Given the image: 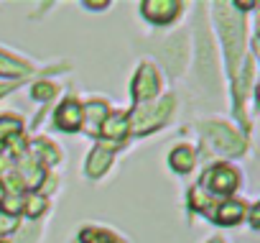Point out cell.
<instances>
[{"label": "cell", "mask_w": 260, "mask_h": 243, "mask_svg": "<svg viewBox=\"0 0 260 243\" xmlns=\"http://www.w3.org/2000/svg\"><path fill=\"white\" fill-rule=\"evenodd\" d=\"M23 133V123L16 115H0V144H11L16 139H21Z\"/></svg>", "instance_id": "5bb4252c"}, {"label": "cell", "mask_w": 260, "mask_h": 243, "mask_svg": "<svg viewBox=\"0 0 260 243\" xmlns=\"http://www.w3.org/2000/svg\"><path fill=\"white\" fill-rule=\"evenodd\" d=\"M23 207H26V215H28V218H39V215L46 210V197L34 195V197H31V200H28Z\"/></svg>", "instance_id": "d6986e66"}, {"label": "cell", "mask_w": 260, "mask_h": 243, "mask_svg": "<svg viewBox=\"0 0 260 243\" xmlns=\"http://www.w3.org/2000/svg\"><path fill=\"white\" fill-rule=\"evenodd\" d=\"M242 215H245V205H242V202H237V200H224V202L214 210L212 218H214L219 225H235V223L242 220Z\"/></svg>", "instance_id": "30bf717a"}, {"label": "cell", "mask_w": 260, "mask_h": 243, "mask_svg": "<svg viewBox=\"0 0 260 243\" xmlns=\"http://www.w3.org/2000/svg\"><path fill=\"white\" fill-rule=\"evenodd\" d=\"M28 72H31V64H26L21 59H13V57L0 51V74L3 77H23Z\"/></svg>", "instance_id": "9a60e30c"}, {"label": "cell", "mask_w": 260, "mask_h": 243, "mask_svg": "<svg viewBox=\"0 0 260 243\" xmlns=\"http://www.w3.org/2000/svg\"><path fill=\"white\" fill-rule=\"evenodd\" d=\"M79 240L82 243H125L122 238H117L115 233L102 230V228H84L79 233Z\"/></svg>", "instance_id": "2e32d148"}, {"label": "cell", "mask_w": 260, "mask_h": 243, "mask_svg": "<svg viewBox=\"0 0 260 243\" xmlns=\"http://www.w3.org/2000/svg\"><path fill=\"white\" fill-rule=\"evenodd\" d=\"M110 164H112V151L105 149V146H94L92 154H89V159H87V174L92 179H100L107 172Z\"/></svg>", "instance_id": "ba28073f"}, {"label": "cell", "mask_w": 260, "mask_h": 243, "mask_svg": "<svg viewBox=\"0 0 260 243\" xmlns=\"http://www.w3.org/2000/svg\"><path fill=\"white\" fill-rule=\"evenodd\" d=\"M191 207H194V210H204V207H207V195H204L199 187L191 190Z\"/></svg>", "instance_id": "7402d4cb"}, {"label": "cell", "mask_w": 260, "mask_h": 243, "mask_svg": "<svg viewBox=\"0 0 260 243\" xmlns=\"http://www.w3.org/2000/svg\"><path fill=\"white\" fill-rule=\"evenodd\" d=\"M209 243H222V240H217V238H214V240H209Z\"/></svg>", "instance_id": "d4e9b609"}, {"label": "cell", "mask_w": 260, "mask_h": 243, "mask_svg": "<svg viewBox=\"0 0 260 243\" xmlns=\"http://www.w3.org/2000/svg\"><path fill=\"white\" fill-rule=\"evenodd\" d=\"M0 207H3V215L18 218V210L23 207V200H21V195H11V197H3V200H0Z\"/></svg>", "instance_id": "ac0fdd59"}, {"label": "cell", "mask_w": 260, "mask_h": 243, "mask_svg": "<svg viewBox=\"0 0 260 243\" xmlns=\"http://www.w3.org/2000/svg\"><path fill=\"white\" fill-rule=\"evenodd\" d=\"M18 177L23 179V187L36 190V187L44 182V169L39 167V161H36L34 156H26V159L18 164Z\"/></svg>", "instance_id": "8fae6325"}, {"label": "cell", "mask_w": 260, "mask_h": 243, "mask_svg": "<svg viewBox=\"0 0 260 243\" xmlns=\"http://www.w3.org/2000/svg\"><path fill=\"white\" fill-rule=\"evenodd\" d=\"M82 113H84V120H87V131H100L102 120L107 118V105L100 102V100H92L87 105H82Z\"/></svg>", "instance_id": "4fadbf2b"}, {"label": "cell", "mask_w": 260, "mask_h": 243, "mask_svg": "<svg viewBox=\"0 0 260 243\" xmlns=\"http://www.w3.org/2000/svg\"><path fill=\"white\" fill-rule=\"evenodd\" d=\"M141 13L151 21V23H171L179 13H181V3H176V0H146V3H141Z\"/></svg>", "instance_id": "8992f818"}, {"label": "cell", "mask_w": 260, "mask_h": 243, "mask_svg": "<svg viewBox=\"0 0 260 243\" xmlns=\"http://www.w3.org/2000/svg\"><path fill=\"white\" fill-rule=\"evenodd\" d=\"M56 120V126L61 131H77L82 123H84V113H82V105L77 100H64L54 115Z\"/></svg>", "instance_id": "52a82bcc"}, {"label": "cell", "mask_w": 260, "mask_h": 243, "mask_svg": "<svg viewBox=\"0 0 260 243\" xmlns=\"http://www.w3.org/2000/svg\"><path fill=\"white\" fill-rule=\"evenodd\" d=\"M54 92H56V87L49 85V82H36L34 85V97H39V100H49Z\"/></svg>", "instance_id": "ffe728a7"}, {"label": "cell", "mask_w": 260, "mask_h": 243, "mask_svg": "<svg viewBox=\"0 0 260 243\" xmlns=\"http://www.w3.org/2000/svg\"><path fill=\"white\" fill-rule=\"evenodd\" d=\"M237 182H240V174H237V169H232L230 164H217V167H212V169L204 174V184H207L212 192H217V195H230V192H235Z\"/></svg>", "instance_id": "5b68a950"}, {"label": "cell", "mask_w": 260, "mask_h": 243, "mask_svg": "<svg viewBox=\"0 0 260 243\" xmlns=\"http://www.w3.org/2000/svg\"><path fill=\"white\" fill-rule=\"evenodd\" d=\"M169 164H171L174 172L186 174V172L194 169V164H197V154H194V149H189V146H176V149L169 154Z\"/></svg>", "instance_id": "7c38bea8"}, {"label": "cell", "mask_w": 260, "mask_h": 243, "mask_svg": "<svg viewBox=\"0 0 260 243\" xmlns=\"http://www.w3.org/2000/svg\"><path fill=\"white\" fill-rule=\"evenodd\" d=\"M214 16H217V23H219L230 72H232V77H237V67H240V57H242V21L230 11V6H217Z\"/></svg>", "instance_id": "6da1fadb"}, {"label": "cell", "mask_w": 260, "mask_h": 243, "mask_svg": "<svg viewBox=\"0 0 260 243\" xmlns=\"http://www.w3.org/2000/svg\"><path fill=\"white\" fill-rule=\"evenodd\" d=\"M34 151L39 154V159H44L46 164H54V161H59V149L51 144V141H46V139H39L36 144H34ZM34 154V156H36Z\"/></svg>", "instance_id": "e0dca14e"}, {"label": "cell", "mask_w": 260, "mask_h": 243, "mask_svg": "<svg viewBox=\"0 0 260 243\" xmlns=\"http://www.w3.org/2000/svg\"><path fill=\"white\" fill-rule=\"evenodd\" d=\"M257 215H260V207L252 205V210H250V223H252V228H257Z\"/></svg>", "instance_id": "603a6c76"}, {"label": "cell", "mask_w": 260, "mask_h": 243, "mask_svg": "<svg viewBox=\"0 0 260 243\" xmlns=\"http://www.w3.org/2000/svg\"><path fill=\"white\" fill-rule=\"evenodd\" d=\"M133 100L136 102H148L151 97L158 95L161 90V79H158V72L153 64H141L136 77H133Z\"/></svg>", "instance_id": "277c9868"}, {"label": "cell", "mask_w": 260, "mask_h": 243, "mask_svg": "<svg viewBox=\"0 0 260 243\" xmlns=\"http://www.w3.org/2000/svg\"><path fill=\"white\" fill-rule=\"evenodd\" d=\"M130 131L127 126V115L125 113H112L102 120V126H100V133L105 139H125V133Z\"/></svg>", "instance_id": "9c48e42d"}, {"label": "cell", "mask_w": 260, "mask_h": 243, "mask_svg": "<svg viewBox=\"0 0 260 243\" xmlns=\"http://www.w3.org/2000/svg\"><path fill=\"white\" fill-rule=\"evenodd\" d=\"M16 228H18V218L0 212V235H8V233H13Z\"/></svg>", "instance_id": "44dd1931"}, {"label": "cell", "mask_w": 260, "mask_h": 243, "mask_svg": "<svg viewBox=\"0 0 260 243\" xmlns=\"http://www.w3.org/2000/svg\"><path fill=\"white\" fill-rule=\"evenodd\" d=\"M202 131L214 144V149H219V151H224L230 156H240L245 151V139L237 131H232L230 126H224V123H204Z\"/></svg>", "instance_id": "3957f363"}, {"label": "cell", "mask_w": 260, "mask_h": 243, "mask_svg": "<svg viewBox=\"0 0 260 243\" xmlns=\"http://www.w3.org/2000/svg\"><path fill=\"white\" fill-rule=\"evenodd\" d=\"M8 90H11V85H0V97H3V95H6Z\"/></svg>", "instance_id": "cb8c5ba5"}, {"label": "cell", "mask_w": 260, "mask_h": 243, "mask_svg": "<svg viewBox=\"0 0 260 243\" xmlns=\"http://www.w3.org/2000/svg\"><path fill=\"white\" fill-rule=\"evenodd\" d=\"M171 110H174V97L166 95L158 102H151V105L146 102L133 115H127V126H130V131H133L136 136H146V133H151V131H156L158 126L166 123Z\"/></svg>", "instance_id": "7a4b0ae2"}]
</instances>
